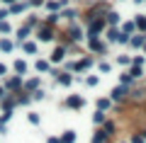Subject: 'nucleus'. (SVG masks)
Returning a JSON list of instances; mask_svg holds the SVG:
<instances>
[{
    "mask_svg": "<svg viewBox=\"0 0 146 143\" xmlns=\"http://www.w3.org/2000/svg\"><path fill=\"white\" fill-rule=\"evenodd\" d=\"M36 36H39L42 41H51V39H54V29H51V24H44V27H39Z\"/></svg>",
    "mask_w": 146,
    "mask_h": 143,
    "instance_id": "f257e3e1",
    "label": "nucleus"
},
{
    "mask_svg": "<svg viewBox=\"0 0 146 143\" xmlns=\"http://www.w3.org/2000/svg\"><path fill=\"white\" fill-rule=\"evenodd\" d=\"M3 87H5V90H20V87H22V75H12V78H7Z\"/></svg>",
    "mask_w": 146,
    "mask_h": 143,
    "instance_id": "f03ea898",
    "label": "nucleus"
},
{
    "mask_svg": "<svg viewBox=\"0 0 146 143\" xmlns=\"http://www.w3.org/2000/svg\"><path fill=\"white\" fill-rule=\"evenodd\" d=\"M85 104V100L80 97V95H71V97L66 100V107H71V109H80Z\"/></svg>",
    "mask_w": 146,
    "mask_h": 143,
    "instance_id": "7ed1b4c3",
    "label": "nucleus"
},
{
    "mask_svg": "<svg viewBox=\"0 0 146 143\" xmlns=\"http://www.w3.org/2000/svg\"><path fill=\"white\" fill-rule=\"evenodd\" d=\"M134 102H144L146 100V85H141V87H136V90H131V95H129Z\"/></svg>",
    "mask_w": 146,
    "mask_h": 143,
    "instance_id": "20e7f679",
    "label": "nucleus"
},
{
    "mask_svg": "<svg viewBox=\"0 0 146 143\" xmlns=\"http://www.w3.org/2000/svg\"><path fill=\"white\" fill-rule=\"evenodd\" d=\"M124 97H127V85H117L115 90H112V100H115V102H122Z\"/></svg>",
    "mask_w": 146,
    "mask_h": 143,
    "instance_id": "39448f33",
    "label": "nucleus"
},
{
    "mask_svg": "<svg viewBox=\"0 0 146 143\" xmlns=\"http://www.w3.org/2000/svg\"><path fill=\"white\" fill-rule=\"evenodd\" d=\"M102 27H105V22H102V20H90L88 34H90V36H95V34H98V32H102Z\"/></svg>",
    "mask_w": 146,
    "mask_h": 143,
    "instance_id": "423d86ee",
    "label": "nucleus"
},
{
    "mask_svg": "<svg viewBox=\"0 0 146 143\" xmlns=\"http://www.w3.org/2000/svg\"><path fill=\"white\" fill-rule=\"evenodd\" d=\"M27 10V3H20V0H15V3H10V15H20V12H25Z\"/></svg>",
    "mask_w": 146,
    "mask_h": 143,
    "instance_id": "0eeeda50",
    "label": "nucleus"
},
{
    "mask_svg": "<svg viewBox=\"0 0 146 143\" xmlns=\"http://www.w3.org/2000/svg\"><path fill=\"white\" fill-rule=\"evenodd\" d=\"M0 104H3V112H12V109H15V104H17V100H15V97H7V95H5V97L0 100Z\"/></svg>",
    "mask_w": 146,
    "mask_h": 143,
    "instance_id": "6e6552de",
    "label": "nucleus"
},
{
    "mask_svg": "<svg viewBox=\"0 0 146 143\" xmlns=\"http://www.w3.org/2000/svg\"><path fill=\"white\" fill-rule=\"evenodd\" d=\"M29 34H32V27L29 24H25V27H20V29H17V41H25V39H29Z\"/></svg>",
    "mask_w": 146,
    "mask_h": 143,
    "instance_id": "1a4fd4ad",
    "label": "nucleus"
},
{
    "mask_svg": "<svg viewBox=\"0 0 146 143\" xmlns=\"http://www.w3.org/2000/svg\"><path fill=\"white\" fill-rule=\"evenodd\" d=\"M63 56H66V49H63V46L54 49V53H51V63H61V61H63Z\"/></svg>",
    "mask_w": 146,
    "mask_h": 143,
    "instance_id": "9d476101",
    "label": "nucleus"
},
{
    "mask_svg": "<svg viewBox=\"0 0 146 143\" xmlns=\"http://www.w3.org/2000/svg\"><path fill=\"white\" fill-rule=\"evenodd\" d=\"M22 85H25V92H34L36 87H39V78H32V80L22 82Z\"/></svg>",
    "mask_w": 146,
    "mask_h": 143,
    "instance_id": "9b49d317",
    "label": "nucleus"
},
{
    "mask_svg": "<svg viewBox=\"0 0 146 143\" xmlns=\"http://www.w3.org/2000/svg\"><path fill=\"white\" fill-rule=\"evenodd\" d=\"M22 49H25V53H36V44H34V41H29V39L22 41Z\"/></svg>",
    "mask_w": 146,
    "mask_h": 143,
    "instance_id": "f8f14e48",
    "label": "nucleus"
},
{
    "mask_svg": "<svg viewBox=\"0 0 146 143\" xmlns=\"http://www.w3.org/2000/svg\"><path fill=\"white\" fill-rule=\"evenodd\" d=\"M12 68H15L17 75H25V73H27V63L25 61H15V63H12Z\"/></svg>",
    "mask_w": 146,
    "mask_h": 143,
    "instance_id": "ddd939ff",
    "label": "nucleus"
},
{
    "mask_svg": "<svg viewBox=\"0 0 146 143\" xmlns=\"http://www.w3.org/2000/svg\"><path fill=\"white\" fill-rule=\"evenodd\" d=\"M12 49H15V44H12L10 39H0V51H5V53H10Z\"/></svg>",
    "mask_w": 146,
    "mask_h": 143,
    "instance_id": "4468645a",
    "label": "nucleus"
},
{
    "mask_svg": "<svg viewBox=\"0 0 146 143\" xmlns=\"http://www.w3.org/2000/svg\"><path fill=\"white\" fill-rule=\"evenodd\" d=\"M90 66H93V58H83V61H78L73 68H76V71H83V68H90Z\"/></svg>",
    "mask_w": 146,
    "mask_h": 143,
    "instance_id": "2eb2a0df",
    "label": "nucleus"
},
{
    "mask_svg": "<svg viewBox=\"0 0 146 143\" xmlns=\"http://www.w3.org/2000/svg\"><path fill=\"white\" fill-rule=\"evenodd\" d=\"M144 41H146V36H139V34H136L134 39H129V44L134 46V49H139V46H144Z\"/></svg>",
    "mask_w": 146,
    "mask_h": 143,
    "instance_id": "dca6fc26",
    "label": "nucleus"
},
{
    "mask_svg": "<svg viewBox=\"0 0 146 143\" xmlns=\"http://www.w3.org/2000/svg\"><path fill=\"white\" fill-rule=\"evenodd\" d=\"M73 141H76V131H63L61 143H73Z\"/></svg>",
    "mask_w": 146,
    "mask_h": 143,
    "instance_id": "f3484780",
    "label": "nucleus"
},
{
    "mask_svg": "<svg viewBox=\"0 0 146 143\" xmlns=\"http://www.w3.org/2000/svg\"><path fill=\"white\" fill-rule=\"evenodd\" d=\"M90 49H93V51H105V46L100 44V41L95 39V36H90Z\"/></svg>",
    "mask_w": 146,
    "mask_h": 143,
    "instance_id": "a211bd4d",
    "label": "nucleus"
},
{
    "mask_svg": "<svg viewBox=\"0 0 146 143\" xmlns=\"http://www.w3.org/2000/svg\"><path fill=\"white\" fill-rule=\"evenodd\" d=\"M58 82H61V85H71L73 78L68 75V73H58Z\"/></svg>",
    "mask_w": 146,
    "mask_h": 143,
    "instance_id": "6ab92c4d",
    "label": "nucleus"
},
{
    "mask_svg": "<svg viewBox=\"0 0 146 143\" xmlns=\"http://www.w3.org/2000/svg\"><path fill=\"white\" fill-rule=\"evenodd\" d=\"M68 34H71L73 41H78V39H80V29H78V27H71V29H68Z\"/></svg>",
    "mask_w": 146,
    "mask_h": 143,
    "instance_id": "aec40b11",
    "label": "nucleus"
},
{
    "mask_svg": "<svg viewBox=\"0 0 146 143\" xmlns=\"http://www.w3.org/2000/svg\"><path fill=\"white\" fill-rule=\"evenodd\" d=\"M36 71H39V73H46L49 71V61H36Z\"/></svg>",
    "mask_w": 146,
    "mask_h": 143,
    "instance_id": "412c9836",
    "label": "nucleus"
},
{
    "mask_svg": "<svg viewBox=\"0 0 146 143\" xmlns=\"http://www.w3.org/2000/svg\"><path fill=\"white\" fill-rule=\"evenodd\" d=\"M44 97H46V92H44V90H39V87H36V90L32 92V100H44Z\"/></svg>",
    "mask_w": 146,
    "mask_h": 143,
    "instance_id": "4be33fe9",
    "label": "nucleus"
},
{
    "mask_svg": "<svg viewBox=\"0 0 146 143\" xmlns=\"http://www.w3.org/2000/svg\"><path fill=\"white\" fill-rule=\"evenodd\" d=\"M107 39L110 41H117V39H119V29H110L107 32Z\"/></svg>",
    "mask_w": 146,
    "mask_h": 143,
    "instance_id": "5701e85b",
    "label": "nucleus"
},
{
    "mask_svg": "<svg viewBox=\"0 0 146 143\" xmlns=\"http://www.w3.org/2000/svg\"><path fill=\"white\" fill-rule=\"evenodd\" d=\"M58 17H61V15H56V12H51V15L46 17V24H51V27H54V24L58 22Z\"/></svg>",
    "mask_w": 146,
    "mask_h": 143,
    "instance_id": "b1692460",
    "label": "nucleus"
},
{
    "mask_svg": "<svg viewBox=\"0 0 146 143\" xmlns=\"http://www.w3.org/2000/svg\"><path fill=\"white\" fill-rule=\"evenodd\" d=\"M10 29H12V27H10V24H7V22H5V20L0 22V34H10Z\"/></svg>",
    "mask_w": 146,
    "mask_h": 143,
    "instance_id": "393cba45",
    "label": "nucleus"
},
{
    "mask_svg": "<svg viewBox=\"0 0 146 143\" xmlns=\"http://www.w3.org/2000/svg\"><path fill=\"white\" fill-rule=\"evenodd\" d=\"M93 121L95 124H105V112H100V109H98V114L93 117Z\"/></svg>",
    "mask_w": 146,
    "mask_h": 143,
    "instance_id": "a878e982",
    "label": "nucleus"
},
{
    "mask_svg": "<svg viewBox=\"0 0 146 143\" xmlns=\"http://www.w3.org/2000/svg\"><path fill=\"white\" fill-rule=\"evenodd\" d=\"M102 131L107 133V136H112V133H115V124H112V121H107V124H105V129H102Z\"/></svg>",
    "mask_w": 146,
    "mask_h": 143,
    "instance_id": "bb28decb",
    "label": "nucleus"
},
{
    "mask_svg": "<svg viewBox=\"0 0 146 143\" xmlns=\"http://www.w3.org/2000/svg\"><path fill=\"white\" fill-rule=\"evenodd\" d=\"M107 22H110V24H117V22H119V15H117V12H110V15H107Z\"/></svg>",
    "mask_w": 146,
    "mask_h": 143,
    "instance_id": "cd10ccee",
    "label": "nucleus"
},
{
    "mask_svg": "<svg viewBox=\"0 0 146 143\" xmlns=\"http://www.w3.org/2000/svg\"><path fill=\"white\" fill-rule=\"evenodd\" d=\"M107 107H110V100H98V109L100 112H105Z\"/></svg>",
    "mask_w": 146,
    "mask_h": 143,
    "instance_id": "c85d7f7f",
    "label": "nucleus"
},
{
    "mask_svg": "<svg viewBox=\"0 0 146 143\" xmlns=\"http://www.w3.org/2000/svg\"><path fill=\"white\" fill-rule=\"evenodd\" d=\"M27 119H29V124H39V114H36V112H29Z\"/></svg>",
    "mask_w": 146,
    "mask_h": 143,
    "instance_id": "c756f323",
    "label": "nucleus"
},
{
    "mask_svg": "<svg viewBox=\"0 0 146 143\" xmlns=\"http://www.w3.org/2000/svg\"><path fill=\"white\" fill-rule=\"evenodd\" d=\"M129 75H131V78H141V66H136V63H134V68H131Z\"/></svg>",
    "mask_w": 146,
    "mask_h": 143,
    "instance_id": "7c9ffc66",
    "label": "nucleus"
},
{
    "mask_svg": "<svg viewBox=\"0 0 146 143\" xmlns=\"http://www.w3.org/2000/svg\"><path fill=\"white\" fill-rule=\"evenodd\" d=\"M119 80H122V85H129V82H131V75H129V73H122Z\"/></svg>",
    "mask_w": 146,
    "mask_h": 143,
    "instance_id": "2f4dec72",
    "label": "nucleus"
},
{
    "mask_svg": "<svg viewBox=\"0 0 146 143\" xmlns=\"http://www.w3.org/2000/svg\"><path fill=\"white\" fill-rule=\"evenodd\" d=\"M117 41H119V44H129V36H127L124 32H119V39H117Z\"/></svg>",
    "mask_w": 146,
    "mask_h": 143,
    "instance_id": "473e14b6",
    "label": "nucleus"
},
{
    "mask_svg": "<svg viewBox=\"0 0 146 143\" xmlns=\"http://www.w3.org/2000/svg\"><path fill=\"white\" fill-rule=\"evenodd\" d=\"M85 82H88V85L93 87V85H98V78H95V75H90V78H85Z\"/></svg>",
    "mask_w": 146,
    "mask_h": 143,
    "instance_id": "72a5a7b5",
    "label": "nucleus"
},
{
    "mask_svg": "<svg viewBox=\"0 0 146 143\" xmlns=\"http://www.w3.org/2000/svg\"><path fill=\"white\" fill-rule=\"evenodd\" d=\"M134 27H136V24H131V22H127V24H124V34H129V32H134Z\"/></svg>",
    "mask_w": 146,
    "mask_h": 143,
    "instance_id": "f704fd0d",
    "label": "nucleus"
},
{
    "mask_svg": "<svg viewBox=\"0 0 146 143\" xmlns=\"http://www.w3.org/2000/svg\"><path fill=\"white\" fill-rule=\"evenodd\" d=\"M63 17H68V20H73V17H76V10H66V12H63Z\"/></svg>",
    "mask_w": 146,
    "mask_h": 143,
    "instance_id": "c9c22d12",
    "label": "nucleus"
},
{
    "mask_svg": "<svg viewBox=\"0 0 146 143\" xmlns=\"http://www.w3.org/2000/svg\"><path fill=\"white\" fill-rule=\"evenodd\" d=\"M136 27H141V29H146V20L141 17V20H136Z\"/></svg>",
    "mask_w": 146,
    "mask_h": 143,
    "instance_id": "e433bc0d",
    "label": "nucleus"
},
{
    "mask_svg": "<svg viewBox=\"0 0 146 143\" xmlns=\"http://www.w3.org/2000/svg\"><path fill=\"white\" fill-rule=\"evenodd\" d=\"M5 73H7V66H5V63H0V75H5Z\"/></svg>",
    "mask_w": 146,
    "mask_h": 143,
    "instance_id": "4c0bfd02",
    "label": "nucleus"
},
{
    "mask_svg": "<svg viewBox=\"0 0 146 143\" xmlns=\"http://www.w3.org/2000/svg\"><path fill=\"white\" fill-rule=\"evenodd\" d=\"M131 143H144V138H141V136H134V138H131Z\"/></svg>",
    "mask_w": 146,
    "mask_h": 143,
    "instance_id": "58836bf2",
    "label": "nucleus"
},
{
    "mask_svg": "<svg viewBox=\"0 0 146 143\" xmlns=\"http://www.w3.org/2000/svg\"><path fill=\"white\" fill-rule=\"evenodd\" d=\"M32 5H44V0H29Z\"/></svg>",
    "mask_w": 146,
    "mask_h": 143,
    "instance_id": "ea45409f",
    "label": "nucleus"
},
{
    "mask_svg": "<svg viewBox=\"0 0 146 143\" xmlns=\"http://www.w3.org/2000/svg\"><path fill=\"white\" fill-rule=\"evenodd\" d=\"M5 92H7V90H5V87H3V85H0V100L5 97Z\"/></svg>",
    "mask_w": 146,
    "mask_h": 143,
    "instance_id": "a19ab883",
    "label": "nucleus"
},
{
    "mask_svg": "<svg viewBox=\"0 0 146 143\" xmlns=\"http://www.w3.org/2000/svg\"><path fill=\"white\" fill-rule=\"evenodd\" d=\"M144 49H146V41H144Z\"/></svg>",
    "mask_w": 146,
    "mask_h": 143,
    "instance_id": "79ce46f5",
    "label": "nucleus"
}]
</instances>
